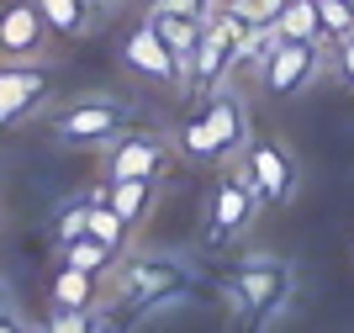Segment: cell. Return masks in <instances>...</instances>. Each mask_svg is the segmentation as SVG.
<instances>
[{"instance_id": "obj_17", "label": "cell", "mask_w": 354, "mask_h": 333, "mask_svg": "<svg viewBox=\"0 0 354 333\" xmlns=\"http://www.w3.org/2000/svg\"><path fill=\"white\" fill-rule=\"evenodd\" d=\"M148 21H153V32H159L164 43H169V53L191 58L196 43H201V21L196 16H169V11H148Z\"/></svg>"}, {"instance_id": "obj_21", "label": "cell", "mask_w": 354, "mask_h": 333, "mask_svg": "<svg viewBox=\"0 0 354 333\" xmlns=\"http://www.w3.org/2000/svg\"><path fill=\"white\" fill-rule=\"evenodd\" d=\"M227 11L243 16L249 27H275V16L286 11V0H227Z\"/></svg>"}, {"instance_id": "obj_9", "label": "cell", "mask_w": 354, "mask_h": 333, "mask_svg": "<svg viewBox=\"0 0 354 333\" xmlns=\"http://www.w3.org/2000/svg\"><path fill=\"white\" fill-rule=\"evenodd\" d=\"M254 212H259V196H254V186L243 180V170L222 174L217 190H212V217H207V238L212 244H233L238 233H249Z\"/></svg>"}, {"instance_id": "obj_11", "label": "cell", "mask_w": 354, "mask_h": 333, "mask_svg": "<svg viewBox=\"0 0 354 333\" xmlns=\"http://www.w3.org/2000/svg\"><path fill=\"white\" fill-rule=\"evenodd\" d=\"M323 43H275L265 58V69H259V85L270 96H296V90L307 85L312 74L323 69Z\"/></svg>"}, {"instance_id": "obj_5", "label": "cell", "mask_w": 354, "mask_h": 333, "mask_svg": "<svg viewBox=\"0 0 354 333\" xmlns=\"http://www.w3.org/2000/svg\"><path fill=\"white\" fill-rule=\"evenodd\" d=\"M59 69L48 58H27V64H0V127L27 122L37 106L53 96Z\"/></svg>"}, {"instance_id": "obj_23", "label": "cell", "mask_w": 354, "mask_h": 333, "mask_svg": "<svg viewBox=\"0 0 354 333\" xmlns=\"http://www.w3.org/2000/svg\"><path fill=\"white\" fill-rule=\"evenodd\" d=\"M43 333H101V323L90 312H69V307H53V318L43 323Z\"/></svg>"}, {"instance_id": "obj_25", "label": "cell", "mask_w": 354, "mask_h": 333, "mask_svg": "<svg viewBox=\"0 0 354 333\" xmlns=\"http://www.w3.org/2000/svg\"><path fill=\"white\" fill-rule=\"evenodd\" d=\"M333 64H339V74L354 85V32H349V37H339V53H333Z\"/></svg>"}, {"instance_id": "obj_12", "label": "cell", "mask_w": 354, "mask_h": 333, "mask_svg": "<svg viewBox=\"0 0 354 333\" xmlns=\"http://www.w3.org/2000/svg\"><path fill=\"white\" fill-rule=\"evenodd\" d=\"M180 280H185V270H180L169 254H143V260H133L127 270H122L117 296H122L127 307H153L159 296L180 291Z\"/></svg>"}, {"instance_id": "obj_28", "label": "cell", "mask_w": 354, "mask_h": 333, "mask_svg": "<svg viewBox=\"0 0 354 333\" xmlns=\"http://www.w3.org/2000/svg\"><path fill=\"white\" fill-rule=\"evenodd\" d=\"M0 228H6V206H0Z\"/></svg>"}, {"instance_id": "obj_2", "label": "cell", "mask_w": 354, "mask_h": 333, "mask_svg": "<svg viewBox=\"0 0 354 333\" xmlns=\"http://www.w3.org/2000/svg\"><path fill=\"white\" fill-rule=\"evenodd\" d=\"M243 32H249V21H243V16H233L227 6H222L207 27H201L196 53L180 58V90H201V96L222 90V80L238 69L233 53H238V37H243Z\"/></svg>"}, {"instance_id": "obj_1", "label": "cell", "mask_w": 354, "mask_h": 333, "mask_svg": "<svg viewBox=\"0 0 354 333\" xmlns=\"http://www.w3.org/2000/svg\"><path fill=\"white\" fill-rule=\"evenodd\" d=\"M243 143H249V122H243V106L233 90H212L207 111L180 127V148L191 164H227L243 154Z\"/></svg>"}, {"instance_id": "obj_29", "label": "cell", "mask_w": 354, "mask_h": 333, "mask_svg": "<svg viewBox=\"0 0 354 333\" xmlns=\"http://www.w3.org/2000/svg\"><path fill=\"white\" fill-rule=\"evenodd\" d=\"M349 6H354V0H349Z\"/></svg>"}, {"instance_id": "obj_16", "label": "cell", "mask_w": 354, "mask_h": 333, "mask_svg": "<svg viewBox=\"0 0 354 333\" xmlns=\"http://www.w3.org/2000/svg\"><path fill=\"white\" fill-rule=\"evenodd\" d=\"M275 37L281 43H323V32H317V0H286V11L275 16Z\"/></svg>"}, {"instance_id": "obj_6", "label": "cell", "mask_w": 354, "mask_h": 333, "mask_svg": "<svg viewBox=\"0 0 354 333\" xmlns=\"http://www.w3.org/2000/svg\"><path fill=\"white\" fill-rule=\"evenodd\" d=\"M164 164H169V143H164L159 132H117L111 154L101 164V186H117V180H159Z\"/></svg>"}, {"instance_id": "obj_8", "label": "cell", "mask_w": 354, "mask_h": 333, "mask_svg": "<svg viewBox=\"0 0 354 333\" xmlns=\"http://www.w3.org/2000/svg\"><path fill=\"white\" fill-rule=\"evenodd\" d=\"M122 106L117 101H101V96H90V101H74L69 111L53 116V138L64 148H90V143H111L122 132Z\"/></svg>"}, {"instance_id": "obj_7", "label": "cell", "mask_w": 354, "mask_h": 333, "mask_svg": "<svg viewBox=\"0 0 354 333\" xmlns=\"http://www.w3.org/2000/svg\"><path fill=\"white\" fill-rule=\"evenodd\" d=\"M48 32L37 0H6L0 6V64H27V58H48Z\"/></svg>"}, {"instance_id": "obj_3", "label": "cell", "mask_w": 354, "mask_h": 333, "mask_svg": "<svg viewBox=\"0 0 354 333\" xmlns=\"http://www.w3.org/2000/svg\"><path fill=\"white\" fill-rule=\"evenodd\" d=\"M243 180L254 186V196H259V206H291V196H296V159H291V148L286 143H275V138H249L243 143Z\"/></svg>"}, {"instance_id": "obj_13", "label": "cell", "mask_w": 354, "mask_h": 333, "mask_svg": "<svg viewBox=\"0 0 354 333\" xmlns=\"http://www.w3.org/2000/svg\"><path fill=\"white\" fill-rule=\"evenodd\" d=\"M37 11H43L48 32L53 37H85L95 27V0H37Z\"/></svg>"}, {"instance_id": "obj_4", "label": "cell", "mask_w": 354, "mask_h": 333, "mask_svg": "<svg viewBox=\"0 0 354 333\" xmlns=\"http://www.w3.org/2000/svg\"><path fill=\"white\" fill-rule=\"evenodd\" d=\"M291 264L286 260H243L233 270V280H227V291H233V302L249 312V318H275L286 307V296H291Z\"/></svg>"}, {"instance_id": "obj_19", "label": "cell", "mask_w": 354, "mask_h": 333, "mask_svg": "<svg viewBox=\"0 0 354 333\" xmlns=\"http://www.w3.org/2000/svg\"><path fill=\"white\" fill-rule=\"evenodd\" d=\"M117 260H122L117 249H106L101 238H90V233L59 249V264H74V270H95V276H101V270H111Z\"/></svg>"}, {"instance_id": "obj_14", "label": "cell", "mask_w": 354, "mask_h": 333, "mask_svg": "<svg viewBox=\"0 0 354 333\" xmlns=\"http://www.w3.org/2000/svg\"><path fill=\"white\" fill-rule=\"evenodd\" d=\"M101 196L117 206V217L127 222V228H138V222L148 217L153 196H159V180H117V186H101Z\"/></svg>"}, {"instance_id": "obj_22", "label": "cell", "mask_w": 354, "mask_h": 333, "mask_svg": "<svg viewBox=\"0 0 354 333\" xmlns=\"http://www.w3.org/2000/svg\"><path fill=\"white\" fill-rule=\"evenodd\" d=\"M85 233H90V201L64 206L59 222H53V238H59V249H64V244H74V238H85Z\"/></svg>"}, {"instance_id": "obj_26", "label": "cell", "mask_w": 354, "mask_h": 333, "mask_svg": "<svg viewBox=\"0 0 354 333\" xmlns=\"http://www.w3.org/2000/svg\"><path fill=\"white\" fill-rule=\"evenodd\" d=\"M0 333H32V328L16 318V312H6V307H0Z\"/></svg>"}, {"instance_id": "obj_20", "label": "cell", "mask_w": 354, "mask_h": 333, "mask_svg": "<svg viewBox=\"0 0 354 333\" xmlns=\"http://www.w3.org/2000/svg\"><path fill=\"white\" fill-rule=\"evenodd\" d=\"M317 32H323V43L328 37H333V43L349 37L354 32V6L349 0H317Z\"/></svg>"}, {"instance_id": "obj_18", "label": "cell", "mask_w": 354, "mask_h": 333, "mask_svg": "<svg viewBox=\"0 0 354 333\" xmlns=\"http://www.w3.org/2000/svg\"><path fill=\"white\" fill-rule=\"evenodd\" d=\"M127 233H133V228L117 217V206L95 190V196H90V238H101L106 249H117V254H122V249H127Z\"/></svg>"}, {"instance_id": "obj_27", "label": "cell", "mask_w": 354, "mask_h": 333, "mask_svg": "<svg viewBox=\"0 0 354 333\" xmlns=\"http://www.w3.org/2000/svg\"><path fill=\"white\" fill-rule=\"evenodd\" d=\"M95 6H106V11H111V6H122V0H95Z\"/></svg>"}, {"instance_id": "obj_15", "label": "cell", "mask_w": 354, "mask_h": 333, "mask_svg": "<svg viewBox=\"0 0 354 333\" xmlns=\"http://www.w3.org/2000/svg\"><path fill=\"white\" fill-rule=\"evenodd\" d=\"M101 296V280L95 270H74V264H59L53 276V307H69V312H90Z\"/></svg>"}, {"instance_id": "obj_24", "label": "cell", "mask_w": 354, "mask_h": 333, "mask_svg": "<svg viewBox=\"0 0 354 333\" xmlns=\"http://www.w3.org/2000/svg\"><path fill=\"white\" fill-rule=\"evenodd\" d=\"M148 11H169V16H196V21H201V27H207L212 16L222 11L217 0H153V6H148Z\"/></svg>"}, {"instance_id": "obj_10", "label": "cell", "mask_w": 354, "mask_h": 333, "mask_svg": "<svg viewBox=\"0 0 354 333\" xmlns=\"http://www.w3.org/2000/svg\"><path fill=\"white\" fill-rule=\"evenodd\" d=\"M122 64L133 74H143V80H153V85H180V53H169V43L153 32L148 16L138 27H127V37H122Z\"/></svg>"}]
</instances>
